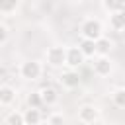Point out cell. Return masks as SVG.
I'll return each instance as SVG.
<instances>
[{"mask_svg":"<svg viewBox=\"0 0 125 125\" xmlns=\"http://www.w3.org/2000/svg\"><path fill=\"white\" fill-rule=\"evenodd\" d=\"M80 33H82V39H90V41H98L102 39V23L100 20H94V18H88L82 21L80 25Z\"/></svg>","mask_w":125,"mask_h":125,"instance_id":"1","label":"cell"},{"mask_svg":"<svg viewBox=\"0 0 125 125\" xmlns=\"http://www.w3.org/2000/svg\"><path fill=\"white\" fill-rule=\"evenodd\" d=\"M45 59L51 66H62L66 64V47H61V45H55V47H49L47 53H45Z\"/></svg>","mask_w":125,"mask_h":125,"instance_id":"2","label":"cell"},{"mask_svg":"<svg viewBox=\"0 0 125 125\" xmlns=\"http://www.w3.org/2000/svg\"><path fill=\"white\" fill-rule=\"evenodd\" d=\"M41 72H43V66L37 61H25L20 66V76L25 80H37L41 76Z\"/></svg>","mask_w":125,"mask_h":125,"instance_id":"3","label":"cell"},{"mask_svg":"<svg viewBox=\"0 0 125 125\" xmlns=\"http://www.w3.org/2000/svg\"><path fill=\"white\" fill-rule=\"evenodd\" d=\"M100 117V109L92 104H84L82 107H78V121L84 125H92L94 121H98Z\"/></svg>","mask_w":125,"mask_h":125,"instance_id":"4","label":"cell"},{"mask_svg":"<svg viewBox=\"0 0 125 125\" xmlns=\"http://www.w3.org/2000/svg\"><path fill=\"white\" fill-rule=\"evenodd\" d=\"M92 68H94V74H98V76H107L109 72H111V61L107 59V57H96L94 59V62H92Z\"/></svg>","mask_w":125,"mask_h":125,"instance_id":"5","label":"cell"},{"mask_svg":"<svg viewBox=\"0 0 125 125\" xmlns=\"http://www.w3.org/2000/svg\"><path fill=\"white\" fill-rule=\"evenodd\" d=\"M84 53L80 51V47H68L66 49V64L70 66V68H76V66H80L82 62H84Z\"/></svg>","mask_w":125,"mask_h":125,"instance_id":"6","label":"cell"},{"mask_svg":"<svg viewBox=\"0 0 125 125\" xmlns=\"http://www.w3.org/2000/svg\"><path fill=\"white\" fill-rule=\"evenodd\" d=\"M59 82H61L64 88L72 90V88H76V86L80 84V74L74 72V70H64V72L59 76Z\"/></svg>","mask_w":125,"mask_h":125,"instance_id":"7","label":"cell"},{"mask_svg":"<svg viewBox=\"0 0 125 125\" xmlns=\"http://www.w3.org/2000/svg\"><path fill=\"white\" fill-rule=\"evenodd\" d=\"M39 94H41L43 105H47V107H51V105H55V104L59 102V94H57V90H55L53 86H45V88H41Z\"/></svg>","mask_w":125,"mask_h":125,"instance_id":"8","label":"cell"},{"mask_svg":"<svg viewBox=\"0 0 125 125\" xmlns=\"http://www.w3.org/2000/svg\"><path fill=\"white\" fill-rule=\"evenodd\" d=\"M16 100V90L8 84H2L0 86V104L2 105H10L12 102Z\"/></svg>","mask_w":125,"mask_h":125,"instance_id":"9","label":"cell"},{"mask_svg":"<svg viewBox=\"0 0 125 125\" xmlns=\"http://www.w3.org/2000/svg\"><path fill=\"white\" fill-rule=\"evenodd\" d=\"M23 121H25V125H39V123L43 121L41 111H39V109H33V107L25 109V111H23Z\"/></svg>","mask_w":125,"mask_h":125,"instance_id":"10","label":"cell"},{"mask_svg":"<svg viewBox=\"0 0 125 125\" xmlns=\"http://www.w3.org/2000/svg\"><path fill=\"white\" fill-rule=\"evenodd\" d=\"M78 47H80V51L84 53V57H94V55H98V47H96V41H90V39H82V41L78 43Z\"/></svg>","mask_w":125,"mask_h":125,"instance_id":"11","label":"cell"},{"mask_svg":"<svg viewBox=\"0 0 125 125\" xmlns=\"http://www.w3.org/2000/svg\"><path fill=\"white\" fill-rule=\"evenodd\" d=\"M102 6H104V10H107V12H109V16H111V14L125 12V2H117V0H104V2H102Z\"/></svg>","mask_w":125,"mask_h":125,"instance_id":"12","label":"cell"},{"mask_svg":"<svg viewBox=\"0 0 125 125\" xmlns=\"http://www.w3.org/2000/svg\"><path fill=\"white\" fill-rule=\"evenodd\" d=\"M109 25L117 31H123L125 29V12H119V14H111L109 16Z\"/></svg>","mask_w":125,"mask_h":125,"instance_id":"13","label":"cell"},{"mask_svg":"<svg viewBox=\"0 0 125 125\" xmlns=\"http://www.w3.org/2000/svg\"><path fill=\"white\" fill-rule=\"evenodd\" d=\"M20 8V4L16 2V0H12V2H2L0 4V14L2 16H16V10Z\"/></svg>","mask_w":125,"mask_h":125,"instance_id":"14","label":"cell"},{"mask_svg":"<svg viewBox=\"0 0 125 125\" xmlns=\"http://www.w3.org/2000/svg\"><path fill=\"white\" fill-rule=\"evenodd\" d=\"M96 47H98V55H100V57H105L113 45H111V41H109L107 37H102V39L96 41Z\"/></svg>","mask_w":125,"mask_h":125,"instance_id":"15","label":"cell"},{"mask_svg":"<svg viewBox=\"0 0 125 125\" xmlns=\"http://www.w3.org/2000/svg\"><path fill=\"white\" fill-rule=\"evenodd\" d=\"M27 105H29V107H33V109H39V107L43 105L41 94H39V92H31V94L27 96Z\"/></svg>","mask_w":125,"mask_h":125,"instance_id":"16","label":"cell"},{"mask_svg":"<svg viewBox=\"0 0 125 125\" xmlns=\"http://www.w3.org/2000/svg\"><path fill=\"white\" fill-rule=\"evenodd\" d=\"M6 125H25V121H23V113H20V111H12V113L6 117Z\"/></svg>","mask_w":125,"mask_h":125,"instance_id":"17","label":"cell"},{"mask_svg":"<svg viewBox=\"0 0 125 125\" xmlns=\"http://www.w3.org/2000/svg\"><path fill=\"white\" fill-rule=\"evenodd\" d=\"M113 104L117 107H125V90H115L113 92Z\"/></svg>","mask_w":125,"mask_h":125,"instance_id":"18","label":"cell"},{"mask_svg":"<svg viewBox=\"0 0 125 125\" xmlns=\"http://www.w3.org/2000/svg\"><path fill=\"white\" fill-rule=\"evenodd\" d=\"M47 121H49L51 125H64V117H62V113H57V111H53V113L47 117Z\"/></svg>","mask_w":125,"mask_h":125,"instance_id":"19","label":"cell"},{"mask_svg":"<svg viewBox=\"0 0 125 125\" xmlns=\"http://www.w3.org/2000/svg\"><path fill=\"white\" fill-rule=\"evenodd\" d=\"M6 41H8V25L0 23V45H6Z\"/></svg>","mask_w":125,"mask_h":125,"instance_id":"20","label":"cell"},{"mask_svg":"<svg viewBox=\"0 0 125 125\" xmlns=\"http://www.w3.org/2000/svg\"><path fill=\"white\" fill-rule=\"evenodd\" d=\"M39 125H51V123H49V121H47V119H45V121H41V123H39Z\"/></svg>","mask_w":125,"mask_h":125,"instance_id":"21","label":"cell"},{"mask_svg":"<svg viewBox=\"0 0 125 125\" xmlns=\"http://www.w3.org/2000/svg\"><path fill=\"white\" fill-rule=\"evenodd\" d=\"M121 35H123V39H125V29H123V31H121Z\"/></svg>","mask_w":125,"mask_h":125,"instance_id":"22","label":"cell"}]
</instances>
